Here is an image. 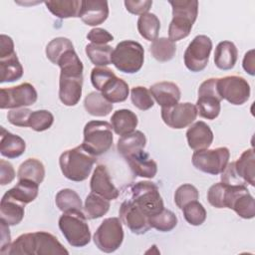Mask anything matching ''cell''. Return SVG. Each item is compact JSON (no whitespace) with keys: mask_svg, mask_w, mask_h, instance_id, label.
I'll return each instance as SVG.
<instances>
[{"mask_svg":"<svg viewBox=\"0 0 255 255\" xmlns=\"http://www.w3.org/2000/svg\"><path fill=\"white\" fill-rule=\"evenodd\" d=\"M169 4L172 8V20L168 27V37L176 42L190 34L198 15V1L175 0L169 1Z\"/></svg>","mask_w":255,"mask_h":255,"instance_id":"cell-4","label":"cell"},{"mask_svg":"<svg viewBox=\"0 0 255 255\" xmlns=\"http://www.w3.org/2000/svg\"><path fill=\"white\" fill-rule=\"evenodd\" d=\"M110 200L91 192L85 200L84 213L88 219H97L104 216L110 209Z\"/></svg>","mask_w":255,"mask_h":255,"instance_id":"cell-35","label":"cell"},{"mask_svg":"<svg viewBox=\"0 0 255 255\" xmlns=\"http://www.w3.org/2000/svg\"><path fill=\"white\" fill-rule=\"evenodd\" d=\"M32 111L27 108H18L12 109L7 114L8 122L16 127L27 128L29 123V118Z\"/></svg>","mask_w":255,"mask_h":255,"instance_id":"cell-47","label":"cell"},{"mask_svg":"<svg viewBox=\"0 0 255 255\" xmlns=\"http://www.w3.org/2000/svg\"><path fill=\"white\" fill-rule=\"evenodd\" d=\"M199 198V192L197 188L189 183H184L177 187L174 193V202L180 209L190 201L197 200Z\"/></svg>","mask_w":255,"mask_h":255,"instance_id":"cell-45","label":"cell"},{"mask_svg":"<svg viewBox=\"0 0 255 255\" xmlns=\"http://www.w3.org/2000/svg\"><path fill=\"white\" fill-rule=\"evenodd\" d=\"M88 40L96 45H107V43L114 40V36L103 28H93L87 35Z\"/></svg>","mask_w":255,"mask_h":255,"instance_id":"cell-48","label":"cell"},{"mask_svg":"<svg viewBox=\"0 0 255 255\" xmlns=\"http://www.w3.org/2000/svg\"><path fill=\"white\" fill-rule=\"evenodd\" d=\"M160 29V21L153 13H145L137 19V30L141 37L147 41H154Z\"/></svg>","mask_w":255,"mask_h":255,"instance_id":"cell-37","label":"cell"},{"mask_svg":"<svg viewBox=\"0 0 255 255\" xmlns=\"http://www.w3.org/2000/svg\"><path fill=\"white\" fill-rule=\"evenodd\" d=\"M126 9L133 15H142L148 12L152 6V1L150 0H141V1H132L127 0L124 2Z\"/></svg>","mask_w":255,"mask_h":255,"instance_id":"cell-49","label":"cell"},{"mask_svg":"<svg viewBox=\"0 0 255 255\" xmlns=\"http://www.w3.org/2000/svg\"><path fill=\"white\" fill-rule=\"evenodd\" d=\"M148 222L150 227L160 232H168L177 225V217L171 210L163 208L160 212L148 217Z\"/></svg>","mask_w":255,"mask_h":255,"instance_id":"cell-40","label":"cell"},{"mask_svg":"<svg viewBox=\"0 0 255 255\" xmlns=\"http://www.w3.org/2000/svg\"><path fill=\"white\" fill-rule=\"evenodd\" d=\"M113 128L106 121H91L85 125L83 147L95 156L109 151L113 145Z\"/></svg>","mask_w":255,"mask_h":255,"instance_id":"cell-6","label":"cell"},{"mask_svg":"<svg viewBox=\"0 0 255 255\" xmlns=\"http://www.w3.org/2000/svg\"><path fill=\"white\" fill-rule=\"evenodd\" d=\"M11 243V235L9 230V225L1 221V249H4Z\"/></svg>","mask_w":255,"mask_h":255,"instance_id":"cell-53","label":"cell"},{"mask_svg":"<svg viewBox=\"0 0 255 255\" xmlns=\"http://www.w3.org/2000/svg\"><path fill=\"white\" fill-rule=\"evenodd\" d=\"M3 255H62L69 251L56 236L46 231L24 233L0 250Z\"/></svg>","mask_w":255,"mask_h":255,"instance_id":"cell-2","label":"cell"},{"mask_svg":"<svg viewBox=\"0 0 255 255\" xmlns=\"http://www.w3.org/2000/svg\"><path fill=\"white\" fill-rule=\"evenodd\" d=\"M217 91L221 99L228 103L240 106L245 104L250 97V86L240 76H226L217 80Z\"/></svg>","mask_w":255,"mask_h":255,"instance_id":"cell-16","label":"cell"},{"mask_svg":"<svg viewBox=\"0 0 255 255\" xmlns=\"http://www.w3.org/2000/svg\"><path fill=\"white\" fill-rule=\"evenodd\" d=\"M59 228L73 247H84L91 241V231L87 217L82 210L63 212L59 218Z\"/></svg>","mask_w":255,"mask_h":255,"instance_id":"cell-5","label":"cell"},{"mask_svg":"<svg viewBox=\"0 0 255 255\" xmlns=\"http://www.w3.org/2000/svg\"><path fill=\"white\" fill-rule=\"evenodd\" d=\"M111 124L114 131L119 135H125L133 131L138 124L136 115L130 110L122 109L116 111L112 118Z\"/></svg>","mask_w":255,"mask_h":255,"instance_id":"cell-27","label":"cell"},{"mask_svg":"<svg viewBox=\"0 0 255 255\" xmlns=\"http://www.w3.org/2000/svg\"><path fill=\"white\" fill-rule=\"evenodd\" d=\"M131 171L140 177L153 178L157 172V164L143 149L125 156Z\"/></svg>","mask_w":255,"mask_h":255,"instance_id":"cell-22","label":"cell"},{"mask_svg":"<svg viewBox=\"0 0 255 255\" xmlns=\"http://www.w3.org/2000/svg\"><path fill=\"white\" fill-rule=\"evenodd\" d=\"M119 214L121 221L134 234H144L150 229L148 217L130 199L121 204Z\"/></svg>","mask_w":255,"mask_h":255,"instance_id":"cell-18","label":"cell"},{"mask_svg":"<svg viewBox=\"0 0 255 255\" xmlns=\"http://www.w3.org/2000/svg\"><path fill=\"white\" fill-rule=\"evenodd\" d=\"M224 208L234 210L238 216L251 219L255 216V202L246 185L226 184L224 192Z\"/></svg>","mask_w":255,"mask_h":255,"instance_id":"cell-13","label":"cell"},{"mask_svg":"<svg viewBox=\"0 0 255 255\" xmlns=\"http://www.w3.org/2000/svg\"><path fill=\"white\" fill-rule=\"evenodd\" d=\"M90 61L97 67H106L112 63L113 48L110 45L88 44L85 49Z\"/></svg>","mask_w":255,"mask_h":255,"instance_id":"cell-38","label":"cell"},{"mask_svg":"<svg viewBox=\"0 0 255 255\" xmlns=\"http://www.w3.org/2000/svg\"><path fill=\"white\" fill-rule=\"evenodd\" d=\"M109 16V5L103 0H84L80 18L89 26H98L104 23Z\"/></svg>","mask_w":255,"mask_h":255,"instance_id":"cell-20","label":"cell"},{"mask_svg":"<svg viewBox=\"0 0 255 255\" xmlns=\"http://www.w3.org/2000/svg\"><path fill=\"white\" fill-rule=\"evenodd\" d=\"M149 92L161 108L171 107L179 103L181 93L179 87L172 82H158L150 86Z\"/></svg>","mask_w":255,"mask_h":255,"instance_id":"cell-23","label":"cell"},{"mask_svg":"<svg viewBox=\"0 0 255 255\" xmlns=\"http://www.w3.org/2000/svg\"><path fill=\"white\" fill-rule=\"evenodd\" d=\"M71 49H74V45L68 38L57 37L48 43L45 52L49 61L57 65L62 55Z\"/></svg>","mask_w":255,"mask_h":255,"instance_id":"cell-41","label":"cell"},{"mask_svg":"<svg viewBox=\"0 0 255 255\" xmlns=\"http://www.w3.org/2000/svg\"><path fill=\"white\" fill-rule=\"evenodd\" d=\"M14 42L11 37L2 34L0 36V57L14 54Z\"/></svg>","mask_w":255,"mask_h":255,"instance_id":"cell-51","label":"cell"},{"mask_svg":"<svg viewBox=\"0 0 255 255\" xmlns=\"http://www.w3.org/2000/svg\"><path fill=\"white\" fill-rule=\"evenodd\" d=\"M242 67L246 73H248L250 76H254V74H255V55H254L253 49L249 50L244 55Z\"/></svg>","mask_w":255,"mask_h":255,"instance_id":"cell-52","label":"cell"},{"mask_svg":"<svg viewBox=\"0 0 255 255\" xmlns=\"http://www.w3.org/2000/svg\"><path fill=\"white\" fill-rule=\"evenodd\" d=\"M0 152L7 158H16L22 155L26 149L25 140L10 131L4 127H1L0 134Z\"/></svg>","mask_w":255,"mask_h":255,"instance_id":"cell-25","label":"cell"},{"mask_svg":"<svg viewBox=\"0 0 255 255\" xmlns=\"http://www.w3.org/2000/svg\"><path fill=\"white\" fill-rule=\"evenodd\" d=\"M197 117L195 105L191 103H177L171 107L161 108V119L171 128L180 129L190 126Z\"/></svg>","mask_w":255,"mask_h":255,"instance_id":"cell-17","label":"cell"},{"mask_svg":"<svg viewBox=\"0 0 255 255\" xmlns=\"http://www.w3.org/2000/svg\"><path fill=\"white\" fill-rule=\"evenodd\" d=\"M129 93L128 85L126 81L115 76L102 89L101 94L110 103H122L128 99Z\"/></svg>","mask_w":255,"mask_h":255,"instance_id":"cell-32","label":"cell"},{"mask_svg":"<svg viewBox=\"0 0 255 255\" xmlns=\"http://www.w3.org/2000/svg\"><path fill=\"white\" fill-rule=\"evenodd\" d=\"M230 151L227 147L221 146L213 149L195 150L192 154L193 166L204 172L212 175H217L223 172L229 163Z\"/></svg>","mask_w":255,"mask_h":255,"instance_id":"cell-10","label":"cell"},{"mask_svg":"<svg viewBox=\"0 0 255 255\" xmlns=\"http://www.w3.org/2000/svg\"><path fill=\"white\" fill-rule=\"evenodd\" d=\"M17 177L18 180L30 179L40 184L45 177L44 164L37 158H28L20 164L17 171Z\"/></svg>","mask_w":255,"mask_h":255,"instance_id":"cell-34","label":"cell"},{"mask_svg":"<svg viewBox=\"0 0 255 255\" xmlns=\"http://www.w3.org/2000/svg\"><path fill=\"white\" fill-rule=\"evenodd\" d=\"M16 176L15 170L13 165L5 160L1 159L0 160V184L1 185H6L11 183Z\"/></svg>","mask_w":255,"mask_h":255,"instance_id":"cell-50","label":"cell"},{"mask_svg":"<svg viewBox=\"0 0 255 255\" xmlns=\"http://www.w3.org/2000/svg\"><path fill=\"white\" fill-rule=\"evenodd\" d=\"M124 241L122 221L118 217L104 219L94 234L96 246L105 253L115 252Z\"/></svg>","mask_w":255,"mask_h":255,"instance_id":"cell-11","label":"cell"},{"mask_svg":"<svg viewBox=\"0 0 255 255\" xmlns=\"http://www.w3.org/2000/svg\"><path fill=\"white\" fill-rule=\"evenodd\" d=\"M55 202L57 207L62 212L83 209V204L80 195L75 190L70 188L61 189L56 194Z\"/></svg>","mask_w":255,"mask_h":255,"instance_id":"cell-39","label":"cell"},{"mask_svg":"<svg viewBox=\"0 0 255 255\" xmlns=\"http://www.w3.org/2000/svg\"><path fill=\"white\" fill-rule=\"evenodd\" d=\"M186 139L191 149H206L213 141V132L206 123L198 121L191 124L186 130Z\"/></svg>","mask_w":255,"mask_h":255,"instance_id":"cell-21","label":"cell"},{"mask_svg":"<svg viewBox=\"0 0 255 255\" xmlns=\"http://www.w3.org/2000/svg\"><path fill=\"white\" fill-rule=\"evenodd\" d=\"M131 201L150 217L164 208L157 185L151 181H138L131 186Z\"/></svg>","mask_w":255,"mask_h":255,"instance_id":"cell-9","label":"cell"},{"mask_svg":"<svg viewBox=\"0 0 255 255\" xmlns=\"http://www.w3.org/2000/svg\"><path fill=\"white\" fill-rule=\"evenodd\" d=\"M95 155L87 151L83 145L65 150L59 158L62 173L72 181H83L90 175L96 162Z\"/></svg>","mask_w":255,"mask_h":255,"instance_id":"cell-3","label":"cell"},{"mask_svg":"<svg viewBox=\"0 0 255 255\" xmlns=\"http://www.w3.org/2000/svg\"><path fill=\"white\" fill-rule=\"evenodd\" d=\"M54 123V116L48 110H38L32 111L28 128H32L35 131H44L52 127Z\"/></svg>","mask_w":255,"mask_h":255,"instance_id":"cell-43","label":"cell"},{"mask_svg":"<svg viewBox=\"0 0 255 255\" xmlns=\"http://www.w3.org/2000/svg\"><path fill=\"white\" fill-rule=\"evenodd\" d=\"M144 61L143 47L135 41L125 40L117 44L112 54V64L126 74L138 72Z\"/></svg>","mask_w":255,"mask_h":255,"instance_id":"cell-7","label":"cell"},{"mask_svg":"<svg viewBox=\"0 0 255 255\" xmlns=\"http://www.w3.org/2000/svg\"><path fill=\"white\" fill-rule=\"evenodd\" d=\"M25 214V204L16 199L4 194L0 202V217L1 221L9 226L19 224Z\"/></svg>","mask_w":255,"mask_h":255,"instance_id":"cell-24","label":"cell"},{"mask_svg":"<svg viewBox=\"0 0 255 255\" xmlns=\"http://www.w3.org/2000/svg\"><path fill=\"white\" fill-rule=\"evenodd\" d=\"M185 220L193 226H199L206 219V210L198 200L188 202L181 209Z\"/></svg>","mask_w":255,"mask_h":255,"instance_id":"cell-42","label":"cell"},{"mask_svg":"<svg viewBox=\"0 0 255 255\" xmlns=\"http://www.w3.org/2000/svg\"><path fill=\"white\" fill-rule=\"evenodd\" d=\"M61 69L59 99L65 106H76L82 97L84 66L75 49L67 51L58 61Z\"/></svg>","mask_w":255,"mask_h":255,"instance_id":"cell-1","label":"cell"},{"mask_svg":"<svg viewBox=\"0 0 255 255\" xmlns=\"http://www.w3.org/2000/svg\"><path fill=\"white\" fill-rule=\"evenodd\" d=\"M221 181L229 185L255 184V155L253 148L246 149L240 157L228 163L221 173Z\"/></svg>","mask_w":255,"mask_h":255,"instance_id":"cell-8","label":"cell"},{"mask_svg":"<svg viewBox=\"0 0 255 255\" xmlns=\"http://www.w3.org/2000/svg\"><path fill=\"white\" fill-rule=\"evenodd\" d=\"M91 191L97 193L108 200H115L119 197L120 191L112 182L108 168L104 164H99L95 168L90 181Z\"/></svg>","mask_w":255,"mask_h":255,"instance_id":"cell-19","label":"cell"},{"mask_svg":"<svg viewBox=\"0 0 255 255\" xmlns=\"http://www.w3.org/2000/svg\"><path fill=\"white\" fill-rule=\"evenodd\" d=\"M218 78L205 80L198 88V99L196 101L197 115L207 120H215L221 111V97L217 91Z\"/></svg>","mask_w":255,"mask_h":255,"instance_id":"cell-12","label":"cell"},{"mask_svg":"<svg viewBox=\"0 0 255 255\" xmlns=\"http://www.w3.org/2000/svg\"><path fill=\"white\" fill-rule=\"evenodd\" d=\"M116 76V74L107 67H95L91 72V82L94 88L102 91L103 87Z\"/></svg>","mask_w":255,"mask_h":255,"instance_id":"cell-46","label":"cell"},{"mask_svg":"<svg viewBox=\"0 0 255 255\" xmlns=\"http://www.w3.org/2000/svg\"><path fill=\"white\" fill-rule=\"evenodd\" d=\"M85 110L94 117H106L113 111V104L110 103L101 93L91 92L84 100Z\"/></svg>","mask_w":255,"mask_h":255,"instance_id":"cell-33","label":"cell"},{"mask_svg":"<svg viewBox=\"0 0 255 255\" xmlns=\"http://www.w3.org/2000/svg\"><path fill=\"white\" fill-rule=\"evenodd\" d=\"M130 100L132 105L140 111H147L153 107V98L145 87L137 86L130 90Z\"/></svg>","mask_w":255,"mask_h":255,"instance_id":"cell-44","label":"cell"},{"mask_svg":"<svg viewBox=\"0 0 255 255\" xmlns=\"http://www.w3.org/2000/svg\"><path fill=\"white\" fill-rule=\"evenodd\" d=\"M149 51L151 56L158 62H168L170 61L176 52L175 42L171 41L169 38L160 37L152 41Z\"/></svg>","mask_w":255,"mask_h":255,"instance_id":"cell-36","label":"cell"},{"mask_svg":"<svg viewBox=\"0 0 255 255\" xmlns=\"http://www.w3.org/2000/svg\"><path fill=\"white\" fill-rule=\"evenodd\" d=\"M23 67L16 53L0 57V83L18 81L23 76Z\"/></svg>","mask_w":255,"mask_h":255,"instance_id":"cell-30","label":"cell"},{"mask_svg":"<svg viewBox=\"0 0 255 255\" xmlns=\"http://www.w3.org/2000/svg\"><path fill=\"white\" fill-rule=\"evenodd\" d=\"M48 10L58 18H76L80 17L82 1L79 0H56L44 2Z\"/></svg>","mask_w":255,"mask_h":255,"instance_id":"cell-29","label":"cell"},{"mask_svg":"<svg viewBox=\"0 0 255 255\" xmlns=\"http://www.w3.org/2000/svg\"><path fill=\"white\" fill-rule=\"evenodd\" d=\"M212 50V41L206 35H197L187 46L183 60L185 67L193 72H201L208 64Z\"/></svg>","mask_w":255,"mask_h":255,"instance_id":"cell-14","label":"cell"},{"mask_svg":"<svg viewBox=\"0 0 255 255\" xmlns=\"http://www.w3.org/2000/svg\"><path fill=\"white\" fill-rule=\"evenodd\" d=\"M146 137L140 130H133L128 134L122 135L117 143V149L122 156H127L132 152L141 150L145 147Z\"/></svg>","mask_w":255,"mask_h":255,"instance_id":"cell-31","label":"cell"},{"mask_svg":"<svg viewBox=\"0 0 255 255\" xmlns=\"http://www.w3.org/2000/svg\"><path fill=\"white\" fill-rule=\"evenodd\" d=\"M238 58V50L234 43L230 41H222L218 43L214 52L215 66L223 71L231 70Z\"/></svg>","mask_w":255,"mask_h":255,"instance_id":"cell-26","label":"cell"},{"mask_svg":"<svg viewBox=\"0 0 255 255\" xmlns=\"http://www.w3.org/2000/svg\"><path fill=\"white\" fill-rule=\"evenodd\" d=\"M37 98V91L30 83H23L11 88H2L0 90V108L2 110L26 108L35 104Z\"/></svg>","mask_w":255,"mask_h":255,"instance_id":"cell-15","label":"cell"},{"mask_svg":"<svg viewBox=\"0 0 255 255\" xmlns=\"http://www.w3.org/2000/svg\"><path fill=\"white\" fill-rule=\"evenodd\" d=\"M38 192L39 184L37 182L30 179H20L18 183L6 191L5 194L26 205L36 199Z\"/></svg>","mask_w":255,"mask_h":255,"instance_id":"cell-28","label":"cell"}]
</instances>
